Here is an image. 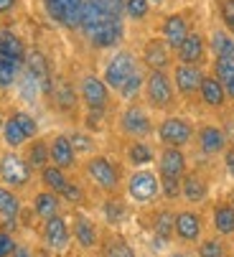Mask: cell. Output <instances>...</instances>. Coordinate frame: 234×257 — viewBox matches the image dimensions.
<instances>
[{"mask_svg": "<svg viewBox=\"0 0 234 257\" xmlns=\"http://www.w3.org/2000/svg\"><path fill=\"white\" fill-rule=\"evenodd\" d=\"M84 176L94 189H99L107 196H117L123 189V171L117 166V161L109 156H102V153L89 156L84 161Z\"/></svg>", "mask_w": 234, "mask_h": 257, "instance_id": "6da1fadb", "label": "cell"}, {"mask_svg": "<svg viewBox=\"0 0 234 257\" xmlns=\"http://www.w3.org/2000/svg\"><path fill=\"white\" fill-rule=\"evenodd\" d=\"M38 120L26 112V109H13V112L6 117V125H3V143H6V148L8 151H21L26 148V145L31 140L38 138Z\"/></svg>", "mask_w": 234, "mask_h": 257, "instance_id": "7a4b0ae2", "label": "cell"}, {"mask_svg": "<svg viewBox=\"0 0 234 257\" xmlns=\"http://www.w3.org/2000/svg\"><path fill=\"white\" fill-rule=\"evenodd\" d=\"M33 181V168L23 158L21 151H3L0 153V183L13 191H23Z\"/></svg>", "mask_w": 234, "mask_h": 257, "instance_id": "3957f363", "label": "cell"}, {"mask_svg": "<svg viewBox=\"0 0 234 257\" xmlns=\"http://www.w3.org/2000/svg\"><path fill=\"white\" fill-rule=\"evenodd\" d=\"M143 92H145V102L150 109L168 112L176 104V87H173V79L168 77V71H148Z\"/></svg>", "mask_w": 234, "mask_h": 257, "instance_id": "277c9868", "label": "cell"}, {"mask_svg": "<svg viewBox=\"0 0 234 257\" xmlns=\"http://www.w3.org/2000/svg\"><path fill=\"white\" fill-rule=\"evenodd\" d=\"M125 191H128V199L133 204L148 206V204H153L155 199L161 196V176L155 173L153 168L133 171L130 178L125 181Z\"/></svg>", "mask_w": 234, "mask_h": 257, "instance_id": "5b68a950", "label": "cell"}, {"mask_svg": "<svg viewBox=\"0 0 234 257\" xmlns=\"http://www.w3.org/2000/svg\"><path fill=\"white\" fill-rule=\"evenodd\" d=\"M155 135H158L163 148H186L191 145V140L196 138V130H193V122L181 117V115H168L161 120V125L155 127Z\"/></svg>", "mask_w": 234, "mask_h": 257, "instance_id": "8992f818", "label": "cell"}, {"mask_svg": "<svg viewBox=\"0 0 234 257\" xmlns=\"http://www.w3.org/2000/svg\"><path fill=\"white\" fill-rule=\"evenodd\" d=\"M138 69V56L130 49H120L117 54H112V59L104 64L102 71V82L109 87V92H120V87L135 74Z\"/></svg>", "mask_w": 234, "mask_h": 257, "instance_id": "52a82bcc", "label": "cell"}, {"mask_svg": "<svg viewBox=\"0 0 234 257\" xmlns=\"http://www.w3.org/2000/svg\"><path fill=\"white\" fill-rule=\"evenodd\" d=\"M117 130H120L125 138H130V140H145L155 127H153V120H150L148 109L143 104L133 102L117 115Z\"/></svg>", "mask_w": 234, "mask_h": 257, "instance_id": "ba28073f", "label": "cell"}, {"mask_svg": "<svg viewBox=\"0 0 234 257\" xmlns=\"http://www.w3.org/2000/svg\"><path fill=\"white\" fill-rule=\"evenodd\" d=\"M79 99L87 107V112H97V115H104L109 109V102H112L109 87L97 74H84L82 77V82H79Z\"/></svg>", "mask_w": 234, "mask_h": 257, "instance_id": "9c48e42d", "label": "cell"}, {"mask_svg": "<svg viewBox=\"0 0 234 257\" xmlns=\"http://www.w3.org/2000/svg\"><path fill=\"white\" fill-rule=\"evenodd\" d=\"M46 16L69 31H79L82 28V11H84V0H41Z\"/></svg>", "mask_w": 234, "mask_h": 257, "instance_id": "30bf717a", "label": "cell"}, {"mask_svg": "<svg viewBox=\"0 0 234 257\" xmlns=\"http://www.w3.org/2000/svg\"><path fill=\"white\" fill-rule=\"evenodd\" d=\"M41 242L54 254H64L71 247V224L64 214H56L41 224Z\"/></svg>", "mask_w": 234, "mask_h": 257, "instance_id": "8fae6325", "label": "cell"}, {"mask_svg": "<svg viewBox=\"0 0 234 257\" xmlns=\"http://www.w3.org/2000/svg\"><path fill=\"white\" fill-rule=\"evenodd\" d=\"M23 71L38 84L41 94L51 97L54 92V74H51V64H49V56L41 51V49H28L26 54V64H23Z\"/></svg>", "mask_w": 234, "mask_h": 257, "instance_id": "7c38bea8", "label": "cell"}, {"mask_svg": "<svg viewBox=\"0 0 234 257\" xmlns=\"http://www.w3.org/2000/svg\"><path fill=\"white\" fill-rule=\"evenodd\" d=\"M71 242L79 249H84V252L97 249L102 244L99 227H97V222L89 214H82V211L74 214V219H71Z\"/></svg>", "mask_w": 234, "mask_h": 257, "instance_id": "4fadbf2b", "label": "cell"}, {"mask_svg": "<svg viewBox=\"0 0 234 257\" xmlns=\"http://www.w3.org/2000/svg\"><path fill=\"white\" fill-rule=\"evenodd\" d=\"M204 234V219L193 209H181L173 216V237L183 244H196Z\"/></svg>", "mask_w": 234, "mask_h": 257, "instance_id": "5bb4252c", "label": "cell"}, {"mask_svg": "<svg viewBox=\"0 0 234 257\" xmlns=\"http://www.w3.org/2000/svg\"><path fill=\"white\" fill-rule=\"evenodd\" d=\"M84 36L94 49H112L125 39V18H109V21L84 31Z\"/></svg>", "mask_w": 234, "mask_h": 257, "instance_id": "9a60e30c", "label": "cell"}, {"mask_svg": "<svg viewBox=\"0 0 234 257\" xmlns=\"http://www.w3.org/2000/svg\"><path fill=\"white\" fill-rule=\"evenodd\" d=\"M173 87L181 97L191 99L193 94H199L201 79H204V71L201 66H191V64H176L173 66Z\"/></svg>", "mask_w": 234, "mask_h": 257, "instance_id": "2e32d148", "label": "cell"}, {"mask_svg": "<svg viewBox=\"0 0 234 257\" xmlns=\"http://www.w3.org/2000/svg\"><path fill=\"white\" fill-rule=\"evenodd\" d=\"M188 33H191V26H188V18L183 13H171L161 23V39L166 41V46L171 51L181 49V44L188 39Z\"/></svg>", "mask_w": 234, "mask_h": 257, "instance_id": "e0dca14e", "label": "cell"}, {"mask_svg": "<svg viewBox=\"0 0 234 257\" xmlns=\"http://www.w3.org/2000/svg\"><path fill=\"white\" fill-rule=\"evenodd\" d=\"M49 161H51V166H56L61 171L76 168V151H74V145H71L66 133H56L49 140Z\"/></svg>", "mask_w": 234, "mask_h": 257, "instance_id": "ac0fdd59", "label": "cell"}, {"mask_svg": "<svg viewBox=\"0 0 234 257\" xmlns=\"http://www.w3.org/2000/svg\"><path fill=\"white\" fill-rule=\"evenodd\" d=\"M196 145H199V151L204 153V156H219V153H224L226 148H229V140H226V133L219 127V125H211V122H206V125H201L199 130H196Z\"/></svg>", "mask_w": 234, "mask_h": 257, "instance_id": "d6986e66", "label": "cell"}, {"mask_svg": "<svg viewBox=\"0 0 234 257\" xmlns=\"http://www.w3.org/2000/svg\"><path fill=\"white\" fill-rule=\"evenodd\" d=\"M155 163H158L161 178H183L188 173V161L181 148H163Z\"/></svg>", "mask_w": 234, "mask_h": 257, "instance_id": "ffe728a7", "label": "cell"}, {"mask_svg": "<svg viewBox=\"0 0 234 257\" xmlns=\"http://www.w3.org/2000/svg\"><path fill=\"white\" fill-rule=\"evenodd\" d=\"M171 49L166 46L163 39H148L143 46V64L150 71H168L171 66Z\"/></svg>", "mask_w": 234, "mask_h": 257, "instance_id": "44dd1931", "label": "cell"}, {"mask_svg": "<svg viewBox=\"0 0 234 257\" xmlns=\"http://www.w3.org/2000/svg\"><path fill=\"white\" fill-rule=\"evenodd\" d=\"M178 64H191V66H201L206 61V39L199 31H191L188 39L181 44V49L176 51Z\"/></svg>", "mask_w": 234, "mask_h": 257, "instance_id": "7402d4cb", "label": "cell"}, {"mask_svg": "<svg viewBox=\"0 0 234 257\" xmlns=\"http://www.w3.org/2000/svg\"><path fill=\"white\" fill-rule=\"evenodd\" d=\"M21 211H23V201H21L18 191H13V189H8V186L0 183V219H3V224H0V227L13 232L16 219H18Z\"/></svg>", "mask_w": 234, "mask_h": 257, "instance_id": "603a6c76", "label": "cell"}, {"mask_svg": "<svg viewBox=\"0 0 234 257\" xmlns=\"http://www.w3.org/2000/svg\"><path fill=\"white\" fill-rule=\"evenodd\" d=\"M209 196V183L201 173H186L181 178V199L188 204H204Z\"/></svg>", "mask_w": 234, "mask_h": 257, "instance_id": "cb8c5ba5", "label": "cell"}, {"mask_svg": "<svg viewBox=\"0 0 234 257\" xmlns=\"http://www.w3.org/2000/svg\"><path fill=\"white\" fill-rule=\"evenodd\" d=\"M199 99H201L209 109H221V107L229 102L224 84H221L216 77H211V74H204L201 87H199Z\"/></svg>", "mask_w": 234, "mask_h": 257, "instance_id": "d4e9b609", "label": "cell"}, {"mask_svg": "<svg viewBox=\"0 0 234 257\" xmlns=\"http://www.w3.org/2000/svg\"><path fill=\"white\" fill-rule=\"evenodd\" d=\"M125 161L135 171H140V168H150L155 161H158V156H155L150 143H145V140H130L128 148H125Z\"/></svg>", "mask_w": 234, "mask_h": 257, "instance_id": "484cf974", "label": "cell"}, {"mask_svg": "<svg viewBox=\"0 0 234 257\" xmlns=\"http://www.w3.org/2000/svg\"><path fill=\"white\" fill-rule=\"evenodd\" d=\"M26 54H28V49H26V44H23V39L18 33H13L8 28H0V56L23 66L26 64Z\"/></svg>", "mask_w": 234, "mask_h": 257, "instance_id": "4316f807", "label": "cell"}, {"mask_svg": "<svg viewBox=\"0 0 234 257\" xmlns=\"http://www.w3.org/2000/svg\"><path fill=\"white\" fill-rule=\"evenodd\" d=\"M31 206H33V214H36L38 219H41V222H46V219H51V216L61 214V196H59V194H54V191L41 189V191H36V194H33Z\"/></svg>", "mask_w": 234, "mask_h": 257, "instance_id": "83f0119b", "label": "cell"}, {"mask_svg": "<svg viewBox=\"0 0 234 257\" xmlns=\"http://www.w3.org/2000/svg\"><path fill=\"white\" fill-rule=\"evenodd\" d=\"M51 99H54V104H56L59 112H74L76 104H79V92L69 84V79H56V82H54Z\"/></svg>", "mask_w": 234, "mask_h": 257, "instance_id": "f1b7e54d", "label": "cell"}, {"mask_svg": "<svg viewBox=\"0 0 234 257\" xmlns=\"http://www.w3.org/2000/svg\"><path fill=\"white\" fill-rule=\"evenodd\" d=\"M211 224L216 237H231L234 234V204L219 201L211 211Z\"/></svg>", "mask_w": 234, "mask_h": 257, "instance_id": "f546056e", "label": "cell"}, {"mask_svg": "<svg viewBox=\"0 0 234 257\" xmlns=\"http://www.w3.org/2000/svg\"><path fill=\"white\" fill-rule=\"evenodd\" d=\"M23 158L28 161V166L33 168V171H38L41 173L51 161H49V140H44V138H36V140H31L28 145H26V153H23Z\"/></svg>", "mask_w": 234, "mask_h": 257, "instance_id": "4dcf8cb0", "label": "cell"}, {"mask_svg": "<svg viewBox=\"0 0 234 257\" xmlns=\"http://www.w3.org/2000/svg\"><path fill=\"white\" fill-rule=\"evenodd\" d=\"M102 216L109 227H120L128 219V201H123L120 196H109L102 204Z\"/></svg>", "mask_w": 234, "mask_h": 257, "instance_id": "1f68e13d", "label": "cell"}, {"mask_svg": "<svg viewBox=\"0 0 234 257\" xmlns=\"http://www.w3.org/2000/svg\"><path fill=\"white\" fill-rule=\"evenodd\" d=\"M41 183H44V189L46 191H54V194H64V189L71 183V178L66 176V171H61V168H56V166H46L44 171H41Z\"/></svg>", "mask_w": 234, "mask_h": 257, "instance_id": "d6a6232c", "label": "cell"}, {"mask_svg": "<svg viewBox=\"0 0 234 257\" xmlns=\"http://www.w3.org/2000/svg\"><path fill=\"white\" fill-rule=\"evenodd\" d=\"M173 211L171 209H161L158 214L153 216V237L158 244H166L173 237Z\"/></svg>", "mask_w": 234, "mask_h": 257, "instance_id": "836d02e7", "label": "cell"}, {"mask_svg": "<svg viewBox=\"0 0 234 257\" xmlns=\"http://www.w3.org/2000/svg\"><path fill=\"white\" fill-rule=\"evenodd\" d=\"M209 46L216 59H234V36L229 31H214Z\"/></svg>", "mask_w": 234, "mask_h": 257, "instance_id": "e575fe53", "label": "cell"}, {"mask_svg": "<svg viewBox=\"0 0 234 257\" xmlns=\"http://www.w3.org/2000/svg\"><path fill=\"white\" fill-rule=\"evenodd\" d=\"M102 257H138V252L125 237H109L102 244Z\"/></svg>", "mask_w": 234, "mask_h": 257, "instance_id": "d590c367", "label": "cell"}, {"mask_svg": "<svg viewBox=\"0 0 234 257\" xmlns=\"http://www.w3.org/2000/svg\"><path fill=\"white\" fill-rule=\"evenodd\" d=\"M23 66L11 61V59H3L0 56V92H8L11 87H16L18 77H21Z\"/></svg>", "mask_w": 234, "mask_h": 257, "instance_id": "8d00e7d4", "label": "cell"}, {"mask_svg": "<svg viewBox=\"0 0 234 257\" xmlns=\"http://www.w3.org/2000/svg\"><path fill=\"white\" fill-rule=\"evenodd\" d=\"M196 257H226V244L221 237H201L196 242Z\"/></svg>", "mask_w": 234, "mask_h": 257, "instance_id": "74e56055", "label": "cell"}, {"mask_svg": "<svg viewBox=\"0 0 234 257\" xmlns=\"http://www.w3.org/2000/svg\"><path fill=\"white\" fill-rule=\"evenodd\" d=\"M143 87H145V74H143V71H135V74L120 87V92H117V94H120L125 102H135L138 97H140V92H143Z\"/></svg>", "mask_w": 234, "mask_h": 257, "instance_id": "f35d334b", "label": "cell"}, {"mask_svg": "<svg viewBox=\"0 0 234 257\" xmlns=\"http://www.w3.org/2000/svg\"><path fill=\"white\" fill-rule=\"evenodd\" d=\"M211 77H216L224 87L234 79V59H214L211 64Z\"/></svg>", "mask_w": 234, "mask_h": 257, "instance_id": "ab89813d", "label": "cell"}, {"mask_svg": "<svg viewBox=\"0 0 234 257\" xmlns=\"http://www.w3.org/2000/svg\"><path fill=\"white\" fill-rule=\"evenodd\" d=\"M16 87H18V97L21 99H26V102H36V97L41 94V89H38V84L26 74V71H21V77H18V82H16Z\"/></svg>", "mask_w": 234, "mask_h": 257, "instance_id": "60d3db41", "label": "cell"}, {"mask_svg": "<svg viewBox=\"0 0 234 257\" xmlns=\"http://www.w3.org/2000/svg\"><path fill=\"white\" fill-rule=\"evenodd\" d=\"M61 201H66V204H71V206H82L84 201H87V191H84V186L79 181H74L71 178V183L64 189V194H61Z\"/></svg>", "mask_w": 234, "mask_h": 257, "instance_id": "b9f144b4", "label": "cell"}, {"mask_svg": "<svg viewBox=\"0 0 234 257\" xmlns=\"http://www.w3.org/2000/svg\"><path fill=\"white\" fill-rule=\"evenodd\" d=\"M148 13H150V3H148V0H125V18L140 23V21L148 18Z\"/></svg>", "mask_w": 234, "mask_h": 257, "instance_id": "7bdbcfd3", "label": "cell"}, {"mask_svg": "<svg viewBox=\"0 0 234 257\" xmlns=\"http://www.w3.org/2000/svg\"><path fill=\"white\" fill-rule=\"evenodd\" d=\"M69 140H71V145H74L76 156H79V153H92V151H94L92 138L84 135V133H69Z\"/></svg>", "mask_w": 234, "mask_h": 257, "instance_id": "ee69618b", "label": "cell"}, {"mask_svg": "<svg viewBox=\"0 0 234 257\" xmlns=\"http://www.w3.org/2000/svg\"><path fill=\"white\" fill-rule=\"evenodd\" d=\"M219 16L224 28L234 36V0H219Z\"/></svg>", "mask_w": 234, "mask_h": 257, "instance_id": "f6af8a7d", "label": "cell"}, {"mask_svg": "<svg viewBox=\"0 0 234 257\" xmlns=\"http://www.w3.org/2000/svg\"><path fill=\"white\" fill-rule=\"evenodd\" d=\"M161 194L168 201L181 199V178H161Z\"/></svg>", "mask_w": 234, "mask_h": 257, "instance_id": "bcb514c9", "label": "cell"}, {"mask_svg": "<svg viewBox=\"0 0 234 257\" xmlns=\"http://www.w3.org/2000/svg\"><path fill=\"white\" fill-rule=\"evenodd\" d=\"M16 247H18V239L13 237V232L0 227V257H11L16 252Z\"/></svg>", "mask_w": 234, "mask_h": 257, "instance_id": "7dc6e473", "label": "cell"}, {"mask_svg": "<svg viewBox=\"0 0 234 257\" xmlns=\"http://www.w3.org/2000/svg\"><path fill=\"white\" fill-rule=\"evenodd\" d=\"M97 3H102L112 16H120V18L125 16V0H97Z\"/></svg>", "mask_w": 234, "mask_h": 257, "instance_id": "c3c4849f", "label": "cell"}, {"mask_svg": "<svg viewBox=\"0 0 234 257\" xmlns=\"http://www.w3.org/2000/svg\"><path fill=\"white\" fill-rule=\"evenodd\" d=\"M224 171L234 178V148H226L224 151Z\"/></svg>", "mask_w": 234, "mask_h": 257, "instance_id": "681fc988", "label": "cell"}, {"mask_svg": "<svg viewBox=\"0 0 234 257\" xmlns=\"http://www.w3.org/2000/svg\"><path fill=\"white\" fill-rule=\"evenodd\" d=\"M11 257H36V254H33V249H31L26 242H18V247H16V252H13Z\"/></svg>", "mask_w": 234, "mask_h": 257, "instance_id": "f907efd6", "label": "cell"}, {"mask_svg": "<svg viewBox=\"0 0 234 257\" xmlns=\"http://www.w3.org/2000/svg\"><path fill=\"white\" fill-rule=\"evenodd\" d=\"M18 8V0H0V16H8Z\"/></svg>", "mask_w": 234, "mask_h": 257, "instance_id": "816d5d0a", "label": "cell"}, {"mask_svg": "<svg viewBox=\"0 0 234 257\" xmlns=\"http://www.w3.org/2000/svg\"><path fill=\"white\" fill-rule=\"evenodd\" d=\"M224 89H226V99H231V102H234V79H231Z\"/></svg>", "mask_w": 234, "mask_h": 257, "instance_id": "f5cc1de1", "label": "cell"}, {"mask_svg": "<svg viewBox=\"0 0 234 257\" xmlns=\"http://www.w3.org/2000/svg\"><path fill=\"white\" fill-rule=\"evenodd\" d=\"M166 257H191V254H188V252H181V249H178V252H168Z\"/></svg>", "mask_w": 234, "mask_h": 257, "instance_id": "db71d44e", "label": "cell"}, {"mask_svg": "<svg viewBox=\"0 0 234 257\" xmlns=\"http://www.w3.org/2000/svg\"><path fill=\"white\" fill-rule=\"evenodd\" d=\"M6 117H8V115H3V109H0V133H3V125H6Z\"/></svg>", "mask_w": 234, "mask_h": 257, "instance_id": "11a10c76", "label": "cell"}, {"mask_svg": "<svg viewBox=\"0 0 234 257\" xmlns=\"http://www.w3.org/2000/svg\"><path fill=\"white\" fill-rule=\"evenodd\" d=\"M150 6H161V3H166V0H148Z\"/></svg>", "mask_w": 234, "mask_h": 257, "instance_id": "9f6ffc18", "label": "cell"}]
</instances>
